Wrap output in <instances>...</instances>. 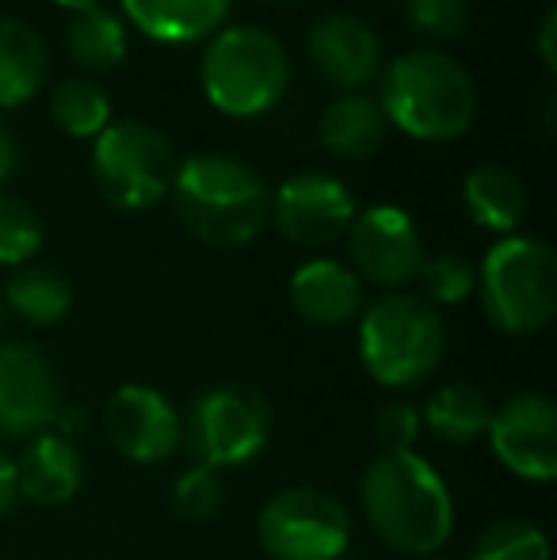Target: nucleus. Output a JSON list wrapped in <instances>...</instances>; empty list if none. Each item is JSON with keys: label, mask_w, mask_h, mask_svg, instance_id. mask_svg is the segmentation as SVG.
Segmentation results:
<instances>
[{"label": "nucleus", "mask_w": 557, "mask_h": 560, "mask_svg": "<svg viewBox=\"0 0 557 560\" xmlns=\"http://www.w3.org/2000/svg\"><path fill=\"white\" fill-rule=\"evenodd\" d=\"M374 431H379V443L386 450H413L420 439V408L409 405L402 397H390L374 412Z\"/></svg>", "instance_id": "nucleus-31"}, {"label": "nucleus", "mask_w": 557, "mask_h": 560, "mask_svg": "<svg viewBox=\"0 0 557 560\" xmlns=\"http://www.w3.org/2000/svg\"><path fill=\"white\" fill-rule=\"evenodd\" d=\"M92 176L115 210H149L169 199L176 176L172 141L156 126L123 118L112 122L100 138H92Z\"/></svg>", "instance_id": "nucleus-8"}, {"label": "nucleus", "mask_w": 557, "mask_h": 560, "mask_svg": "<svg viewBox=\"0 0 557 560\" xmlns=\"http://www.w3.org/2000/svg\"><path fill=\"white\" fill-rule=\"evenodd\" d=\"M409 12L413 31L428 38H459L469 27V0H409L405 4Z\"/></svg>", "instance_id": "nucleus-30"}, {"label": "nucleus", "mask_w": 557, "mask_h": 560, "mask_svg": "<svg viewBox=\"0 0 557 560\" xmlns=\"http://www.w3.org/2000/svg\"><path fill=\"white\" fill-rule=\"evenodd\" d=\"M172 202L187 233L214 248L256 241L271 214V187L253 164L222 153H199L176 164Z\"/></svg>", "instance_id": "nucleus-2"}, {"label": "nucleus", "mask_w": 557, "mask_h": 560, "mask_svg": "<svg viewBox=\"0 0 557 560\" xmlns=\"http://www.w3.org/2000/svg\"><path fill=\"white\" fill-rule=\"evenodd\" d=\"M446 351V325L436 305L420 294H394L374 298L359 313V359L371 382L386 389H409L420 385Z\"/></svg>", "instance_id": "nucleus-4"}, {"label": "nucleus", "mask_w": 557, "mask_h": 560, "mask_svg": "<svg viewBox=\"0 0 557 560\" xmlns=\"http://www.w3.org/2000/svg\"><path fill=\"white\" fill-rule=\"evenodd\" d=\"M492 457L512 477L527 485H550L557 477V408L546 393H512L500 408H492V423L485 431Z\"/></svg>", "instance_id": "nucleus-10"}, {"label": "nucleus", "mask_w": 557, "mask_h": 560, "mask_svg": "<svg viewBox=\"0 0 557 560\" xmlns=\"http://www.w3.org/2000/svg\"><path fill=\"white\" fill-rule=\"evenodd\" d=\"M15 495L35 508H66L84 485V457L77 443L58 431L27 439L20 457H12Z\"/></svg>", "instance_id": "nucleus-16"}, {"label": "nucleus", "mask_w": 557, "mask_h": 560, "mask_svg": "<svg viewBox=\"0 0 557 560\" xmlns=\"http://www.w3.org/2000/svg\"><path fill=\"white\" fill-rule=\"evenodd\" d=\"M199 81L210 107L230 118H260L287 96L290 61L271 31L237 23L210 35L199 61Z\"/></svg>", "instance_id": "nucleus-5"}, {"label": "nucleus", "mask_w": 557, "mask_h": 560, "mask_svg": "<svg viewBox=\"0 0 557 560\" xmlns=\"http://www.w3.org/2000/svg\"><path fill=\"white\" fill-rule=\"evenodd\" d=\"M466 560H550V538L527 518H500L477 534Z\"/></svg>", "instance_id": "nucleus-26"}, {"label": "nucleus", "mask_w": 557, "mask_h": 560, "mask_svg": "<svg viewBox=\"0 0 557 560\" xmlns=\"http://www.w3.org/2000/svg\"><path fill=\"white\" fill-rule=\"evenodd\" d=\"M492 423V400L469 382H446L428 397L420 428H428L446 446H474Z\"/></svg>", "instance_id": "nucleus-22"}, {"label": "nucleus", "mask_w": 557, "mask_h": 560, "mask_svg": "<svg viewBox=\"0 0 557 560\" xmlns=\"http://www.w3.org/2000/svg\"><path fill=\"white\" fill-rule=\"evenodd\" d=\"M66 50L77 66L92 69V73H107L127 58V23L115 12H107L104 4L73 12L66 27Z\"/></svg>", "instance_id": "nucleus-24"}, {"label": "nucleus", "mask_w": 557, "mask_h": 560, "mask_svg": "<svg viewBox=\"0 0 557 560\" xmlns=\"http://www.w3.org/2000/svg\"><path fill=\"white\" fill-rule=\"evenodd\" d=\"M127 20L164 46H192L222 31L233 0H119Z\"/></svg>", "instance_id": "nucleus-18"}, {"label": "nucleus", "mask_w": 557, "mask_h": 560, "mask_svg": "<svg viewBox=\"0 0 557 560\" xmlns=\"http://www.w3.org/2000/svg\"><path fill=\"white\" fill-rule=\"evenodd\" d=\"M386 115H382L379 100L367 96V92H340L333 104L321 115V145L333 156H344V161H363V156H374L382 145H386Z\"/></svg>", "instance_id": "nucleus-19"}, {"label": "nucleus", "mask_w": 557, "mask_h": 560, "mask_svg": "<svg viewBox=\"0 0 557 560\" xmlns=\"http://www.w3.org/2000/svg\"><path fill=\"white\" fill-rule=\"evenodd\" d=\"M420 298L428 305H462L477 290V271L469 259L454 256V252H439V256H423L420 271Z\"/></svg>", "instance_id": "nucleus-28"}, {"label": "nucleus", "mask_w": 557, "mask_h": 560, "mask_svg": "<svg viewBox=\"0 0 557 560\" xmlns=\"http://www.w3.org/2000/svg\"><path fill=\"white\" fill-rule=\"evenodd\" d=\"M348 256L359 282H374L386 294H394V290L417 282V271L423 264L420 229L394 202L367 207L348 229Z\"/></svg>", "instance_id": "nucleus-12"}, {"label": "nucleus", "mask_w": 557, "mask_h": 560, "mask_svg": "<svg viewBox=\"0 0 557 560\" xmlns=\"http://www.w3.org/2000/svg\"><path fill=\"white\" fill-rule=\"evenodd\" d=\"M50 4L69 8V12H84V8H96V4H104V0H50Z\"/></svg>", "instance_id": "nucleus-35"}, {"label": "nucleus", "mask_w": 557, "mask_h": 560, "mask_svg": "<svg viewBox=\"0 0 557 560\" xmlns=\"http://www.w3.org/2000/svg\"><path fill=\"white\" fill-rule=\"evenodd\" d=\"M356 195L328 172H298L271 191L268 222L302 248H325L348 236L356 222Z\"/></svg>", "instance_id": "nucleus-13"}, {"label": "nucleus", "mask_w": 557, "mask_h": 560, "mask_svg": "<svg viewBox=\"0 0 557 560\" xmlns=\"http://www.w3.org/2000/svg\"><path fill=\"white\" fill-rule=\"evenodd\" d=\"M104 435L115 454L135 465H161L184 446V416L153 385H119L104 405Z\"/></svg>", "instance_id": "nucleus-11"}, {"label": "nucleus", "mask_w": 557, "mask_h": 560, "mask_svg": "<svg viewBox=\"0 0 557 560\" xmlns=\"http://www.w3.org/2000/svg\"><path fill=\"white\" fill-rule=\"evenodd\" d=\"M290 305L302 320L321 328H340L363 313V282L351 267L340 259H305L294 275H290Z\"/></svg>", "instance_id": "nucleus-17"}, {"label": "nucleus", "mask_w": 557, "mask_h": 560, "mask_svg": "<svg viewBox=\"0 0 557 560\" xmlns=\"http://www.w3.org/2000/svg\"><path fill=\"white\" fill-rule=\"evenodd\" d=\"M462 202H466V214L474 218V225L512 236L527 214V187L504 164H481L462 184Z\"/></svg>", "instance_id": "nucleus-21"}, {"label": "nucleus", "mask_w": 557, "mask_h": 560, "mask_svg": "<svg viewBox=\"0 0 557 560\" xmlns=\"http://www.w3.org/2000/svg\"><path fill=\"white\" fill-rule=\"evenodd\" d=\"M172 508L184 523H210L225 508L222 472L207 469V465H187L172 485Z\"/></svg>", "instance_id": "nucleus-29"}, {"label": "nucleus", "mask_w": 557, "mask_h": 560, "mask_svg": "<svg viewBox=\"0 0 557 560\" xmlns=\"http://www.w3.org/2000/svg\"><path fill=\"white\" fill-rule=\"evenodd\" d=\"M359 503L374 538L402 557H436L454 534L451 488L417 450H382L363 469Z\"/></svg>", "instance_id": "nucleus-1"}, {"label": "nucleus", "mask_w": 557, "mask_h": 560, "mask_svg": "<svg viewBox=\"0 0 557 560\" xmlns=\"http://www.w3.org/2000/svg\"><path fill=\"white\" fill-rule=\"evenodd\" d=\"M271 405L253 385H210L184 416V446L214 472L248 465L271 439Z\"/></svg>", "instance_id": "nucleus-7"}, {"label": "nucleus", "mask_w": 557, "mask_h": 560, "mask_svg": "<svg viewBox=\"0 0 557 560\" xmlns=\"http://www.w3.org/2000/svg\"><path fill=\"white\" fill-rule=\"evenodd\" d=\"M0 302L4 310H12L23 325L31 328H50L58 320L69 317L73 310V282L54 267L23 264L8 275V282L0 287Z\"/></svg>", "instance_id": "nucleus-23"}, {"label": "nucleus", "mask_w": 557, "mask_h": 560, "mask_svg": "<svg viewBox=\"0 0 557 560\" xmlns=\"http://www.w3.org/2000/svg\"><path fill=\"white\" fill-rule=\"evenodd\" d=\"M15 161H20V149H15V133L8 130L4 122H0V187H4V179L15 172Z\"/></svg>", "instance_id": "nucleus-34"}, {"label": "nucleus", "mask_w": 557, "mask_h": 560, "mask_svg": "<svg viewBox=\"0 0 557 560\" xmlns=\"http://www.w3.org/2000/svg\"><path fill=\"white\" fill-rule=\"evenodd\" d=\"M50 118L69 138H100L112 126V100L89 77H69L54 89Z\"/></svg>", "instance_id": "nucleus-25"}, {"label": "nucleus", "mask_w": 557, "mask_h": 560, "mask_svg": "<svg viewBox=\"0 0 557 560\" xmlns=\"http://www.w3.org/2000/svg\"><path fill=\"white\" fill-rule=\"evenodd\" d=\"M43 248V218L20 195L0 191V267H23Z\"/></svg>", "instance_id": "nucleus-27"}, {"label": "nucleus", "mask_w": 557, "mask_h": 560, "mask_svg": "<svg viewBox=\"0 0 557 560\" xmlns=\"http://www.w3.org/2000/svg\"><path fill=\"white\" fill-rule=\"evenodd\" d=\"M0 325H4V302H0Z\"/></svg>", "instance_id": "nucleus-36"}, {"label": "nucleus", "mask_w": 557, "mask_h": 560, "mask_svg": "<svg viewBox=\"0 0 557 560\" xmlns=\"http://www.w3.org/2000/svg\"><path fill=\"white\" fill-rule=\"evenodd\" d=\"M20 503V495H15V469H12V457L0 450V518L8 515V511Z\"/></svg>", "instance_id": "nucleus-33"}, {"label": "nucleus", "mask_w": 557, "mask_h": 560, "mask_svg": "<svg viewBox=\"0 0 557 560\" xmlns=\"http://www.w3.org/2000/svg\"><path fill=\"white\" fill-rule=\"evenodd\" d=\"M61 397L54 362L27 339L0 343V439H35L54 428Z\"/></svg>", "instance_id": "nucleus-14"}, {"label": "nucleus", "mask_w": 557, "mask_h": 560, "mask_svg": "<svg viewBox=\"0 0 557 560\" xmlns=\"http://www.w3.org/2000/svg\"><path fill=\"white\" fill-rule=\"evenodd\" d=\"M477 294L492 328L504 336L543 332L557 313V259L538 236L512 233L485 252Z\"/></svg>", "instance_id": "nucleus-6"}, {"label": "nucleus", "mask_w": 557, "mask_h": 560, "mask_svg": "<svg viewBox=\"0 0 557 560\" xmlns=\"http://www.w3.org/2000/svg\"><path fill=\"white\" fill-rule=\"evenodd\" d=\"M50 54L31 23L0 15V112L23 107L46 81Z\"/></svg>", "instance_id": "nucleus-20"}, {"label": "nucleus", "mask_w": 557, "mask_h": 560, "mask_svg": "<svg viewBox=\"0 0 557 560\" xmlns=\"http://www.w3.org/2000/svg\"><path fill=\"white\" fill-rule=\"evenodd\" d=\"M423 560H439V557H423Z\"/></svg>", "instance_id": "nucleus-37"}, {"label": "nucleus", "mask_w": 557, "mask_h": 560, "mask_svg": "<svg viewBox=\"0 0 557 560\" xmlns=\"http://www.w3.org/2000/svg\"><path fill=\"white\" fill-rule=\"evenodd\" d=\"M305 54L333 89L363 92L382 73V43L367 20L351 12H328L305 35Z\"/></svg>", "instance_id": "nucleus-15"}, {"label": "nucleus", "mask_w": 557, "mask_h": 560, "mask_svg": "<svg viewBox=\"0 0 557 560\" xmlns=\"http://www.w3.org/2000/svg\"><path fill=\"white\" fill-rule=\"evenodd\" d=\"M554 31H557V12L550 8V12L543 15V23H538V58H543V66L557 69V50H554Z\"/></svg>", "instance_id": "nucleus-32"}, {"label": "nucleus", "mask_w": 557, "mask_h": 560, "mask_svg": "<svg viewBox=\"0 0 557 560\" xmlns=\"http://www.w3.org/2000/svg\"><path fill=\"white\" fill-rule=\"evenodd\" d=\"M379 107L409 138L454 141L474 126L477 84L451 54L409 50L379 73Z\"/></svg>", "instance_id": "nucleus-3"}, {"label": "nucleus", "mask_w": 557, "mask_h": 560, "mask_svg": "<svg viewBox=\"0 0 557 560\" xmlns=\"http://www.w3.org/2000/svg\"><path fill=\"white\" fill-rule=\"evenodd\" d=\"M256 541L271 560H344L351 515L325 488H282L256 515Z\"/></svg>", "instance_id": "nucleus-9"}]
</instances>
